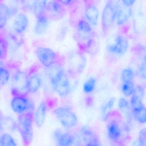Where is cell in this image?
<instances>
[{"label": "cell", "instance_id": "obj_1", "mask_svg": "<svg viewBox=\"0 0 146 146\" xmlns=\"http://www.w3.org/2000/svg\"><path fill=\"white\" fill-rule=\"evenodd\" d=\"M34 115L31 112L20 114L17 120L18 129L24 145L29 146L33 138Z\"/></svg>", "mask_w": 146, "mask_h": 146}, {"label": "cell", "instance_id": "obj_2", "mask_svg": "<svg viewBox=\"0 0 146 146\" xmlns=\"http://www.w3.org/2000/svg\"><path fill=\"white\" fill-rule=\"evenodd\" d=\"M78 45L82 50L87 51L91 48L94 39V33L85 19H81L77 25Z\"/></svg>", "mask_w": 146, "mask_h": 146}, {"label": "cell", "instance_id": "obj_3", "mask_svg": "<svg viewBox=\"0 0 146 146\" xmlns=\"http://www.w3.org/2000/svg\"><path fill=\"white\" fill-rule=\"evenodd\" d=\"M52 86L60 97H64L69 95L70 90V81L66 72L60 69L51 75Z\"/></svg>", "mask_w": 146, "mask_h": 146}, {"label": "cell", "instance_id": "obj_4", "mask_svg": "<svg viewBox=\"0 0 146 146\" xmlns=\"http://www.w3.org/2000/svg\"><path fill=\"white\" fill-rule=\"evenodd\" d=\"M54 112L61 125L65 129H72L76 125L77 117L70 108L66 106L59 107Z\"/></svg>", "mask_w": 146, "mask_h": 146}, {"label": "cell", "instance_id": "obj_5", "mask_svg": "<svg viewBox=\"0 0 146 146\" xmlns=\"http://www.w3.org/2000/svg\"><path fill=\"white\" fill-rule=\"evenodd\" d=\"M116 5L114 1H108L103 8L102 17V27L104 35L107 34L116 20Z\"/></svg>", "mask_w": 146, "mask_h": 146}, {"label": "cell", "instance_id": "obj_6", "mask_svg": "<svg viewBox=\"0 0 146 146\" xmlns=\"http://www.w3.org/2000/svg\"><path fill=\"white\" fill-rule=\"evenodd\" d=\"M36 54L40 62L48 68L53 66L58 61V55L56 53L48 48L39 47L36 49Z\"/></svg>", "mask_w": 146, "mask_h": 146}, {"label": "cell", "instance_id": "obj_7", "mask_svg": "<svg viewBox=\"0 0 146 146\" xmlns=\"http://www.w3.org/2000/svg\"><path fill=\"white\" fill-rule=\"evenodd\" d=\"M33 104L25 96L16 95L12 99L11 106L13 111L18 114H22L30 112L33 109Z\"/></svg>", "mask_w": 146, "mask_h": 146}, {"label": "cell", "instance_id": "obj_8", "mask_svg": "<svg viewBox=\"0 0 146 146\" xmlns=\"http://www.w3.org/2000/svg\"><path fill=\"white\" fill-rule=\"evenodd\" d=\"M65 14L64 6L59 1H52L47 3L44 15L48 18L58 20L63 18Z\"/></svg>", "mask_w": 146, "mask_h": 146}, {"label": "cell", "instance_id": "obj_9", "mask_svg": "<svg viewBox=\"0 0 146 146\" xmlns=\"http://www.w3.org/2000/svg\"><path fill=\"white\" fill-rule=\"evenodd\" d=\"M144 95V90L142 87L138 86L135 88L130 102L132 114L137 113L146 108L143 102Z\"/></svg>", "mask_w": 146, "mask_h": 146}, {"label": "cell", "instance_id": "obj_10", "mask_svg": "<svg viewBox=\"0 0 146 146\" xmlns=\"http://www.w3.org/2000/svg\"><path fill=\"white\" fill-rule=\"evenodd\" d=\"M52 137L56 146H72L75 142V137L73 134L60 129L54 131Z\"/></svg>", "mask_w": 146, "mask_h": 146}, {"label": "cell", "instance_id": "obj_11", "mask_svg": "<svg viewBox=\"0 0 146 146\" xmlns=\"http://www.w3.org/2000/svg\"><path fill=\"white\" fill-rule=\"evenodd\" d=\"M129 47V42L126 37L121 35H118L115 38V42L108 47V51L113 54L119 56L124 55Z\"/></svg>", "mask_w": 146, "mask_h": 146}, {"label": "cell", "instance_id": "obj_12", "mask_svg": "<svg viewBox=\"0 0 146 146\" xmlns=\"http://www.w3.org/2000/svg\"><path fill=\"white\" fill-rule=\"evenodd\" d=\"M115 5L117 24L118 25H123L128 21L131 16V8L125 5L122 1H117L115 3Z\"/></svg>", "mask_w": 146, "mask_h": 146}, {"label": "cell", "instance_id": "obj_13", "mask_svg": "<svg viewBox=\"0 0 146 146\" xmlns=\"http://www.w3.org/2000/svg\"><path fill=\"white\" fill-rule=\"evenodd\" d=\"M107 135L112 142L118 141L122 135L120 125L117 121L112 120L109 122L107 127Z\"/></svg>", "mask_w": 146, "mask_h": 146}, {"label": "cell", "instance_id": "obj_14", "mask_svg": "<svg viewBox=\"0 0 146 146\" xmlns=\"http://www.w3.org/2000/svg\"><path fill=\"white\" fill-rule=\"evenodd\" d=\"M85 20L91 26H96L99 21V10L97 7L92 5H88L85 11Z\"/></svg>", "mask_w": 146, "mask_h": 146}, {"label": "cell", "instance_id": "obj_15", "mask_svg": "<svg viewBox=\"0 0 146 146\" xmlns=\"http://www.w3.org/2000/svg\"><path fill=\"white\" fill-rule=\"evenodd\" d=\"M29 23V19L26 15L23 13H19L13 22V30L17 34H22L28 28Z\"/></svg>", "mask_w": 146, "mask_h": 146}, {"label": "cell", "instance_id": "obj_16", "mask_svg": "<svg viewBox=\"0 0 146 146\" xmlns=\"http://www.w3.org/2000/svg\"><path fill=\"white\" fill-rule=\"evenodd\" d=\"M47 107L45 102H42L37 107L34 117L36 125L38 127H41L44 124L46 116Z\"/></svg>", "mask_w": 146, "mask_h": 146}, {"label": "cell", "instance_id": "obj_17", "mask_svg": "<svg viewBox=\"0 0 146 146\" xmlns=\"http://www.w3.org/2000/svg\"><path fill=\"white\" fill-rule=\"evenodd\" d=\"M41 84L40 78L36 75H32L27 79L26 91L30 94H35L39 90Z\"/></svg>", "mask_w": 146, "mask_h": 146}, {"label": "cell", "instance_id": "obj_18", "mask_svg": "<svg viewBox=\"0 0 146 146\" xmlns=\"http://www.w3.org/2000/svg\"><path fill=\"white\" fill-rule=\"evenodd\" d=\"M37 18L35 28L36 34L40 35L43 34L46 30L49 25L48 18L43 15Z\"/></svg>", "mask_w": 146, "mask_h": 146}, {"label": "cell", "instance_id": "obj_19", "mask_svg": "<svg viewBox=\"0 0 146 146\" xmlns=\"http://www.w3.org/2000/svg\"><path fill=\"white\" fill-rule=\"evenodd\" d=\"M11 14V10L7 6L0 4V29L5 28Z\"/></svg>", "mask_w": 146, "mask_h": 146}, {"label": "cell", "instance_id": "obj_20", "mask_svg": "<svg viewBox=\"0 0 146 146\" xmlns=\"http://www.w3.org/2000/svg\"><path fill=\"white\" fill-rule=\"evenodd\" d=\"M28 78L25 73L22 72H17L13 78V83L17 90H26V85Z\"/></svg>", "mask_w": 146, "mask_h": 146}, {"label": "cell", "instance_id": "obj_21", "mask_svg": "<svg viewBox=\"0 0 146 146\" xmlns=\"http://www.w3.org/2000/svg\"><path fill=\"white\" fill-rule=\"evenodd\" d=\"M81 133L87 141V142L90 141L98 142V137L94 131L88 126H83L81 129Z\"/></svg>", "mask_w": 146, "mask_h": 146}, {"label": "cell", "instance_id": "obj_22", "mask_svg": "<svg viewBox=\"0 0 146 146\" xmlns=\"http://www.w3.org/2000/svg\"><path fill=\"white\" fill-rule=\"evenodd\" d=\"M0 146H18V145L12 135L5 133L0 136Z\"/></svg>", "mask_w": 146, "mask_h": 146}, {"label": "cell", "instance_id": "obj_23", "mask_svg": "<svg viewBox=\"0 0 146 146\" xmlns=\"http://www.w3.org/2000/svg\"><path fill=\"white\" fill-rule=\"evenodd\" d=\"M47 1H36L33 5V10L36 17L44 15Z\"/></svg>", "mask_w": 146, "mask_h": 146}, {"label": "cell", "instance_id": "obj_24", "mask_svg": "<svg viewBox=\"0 0 146 146\" xmlns=\"http://www.w3.org/2000/svg\"><path fill=\"white\" fill-rule=\"evenodd\" d=\"M135 89V85L132 81L123 82L121 87L122 93L125 96L129 97L132 95Z\"/></svg>", "mask_w": 146, "mask_h": 146}, {"label": "cell", "instance_id": "obj_25", "mask_svg": "<svg viewBox=\"0 0 146 146\" xmlns=\"http://www.w3.org/2000/svg\"><path fill=\"white\" fill-rule=\"evenodd\" d=\"M10 78L9 71L2 64L0 63V85L3 86L6 84Z\"/></svg>", "mask_w": 146, "mask_h": 146}, {"label": "cell", "instance_id": "obj_26", "mask_svg": "<svg viewBox=\"0 0 146 146\" xmlns=\"http://www.w3.org/2000/svg\"><path fill=\"white\" fill-rule=\"evenodd\" d=\"M96 80L94 77L89 78L84 84L83 90L86 94H90L94 90L96 85Z\"/></svg>", "mask_w": 146, "mask_h": 146}, {"label": "cell", "instance_id": "obj_27", "mask_svg": "<svg viewBox=\"0 0 146 146\" xmlns=\"http://www.w3.org/2000/svg\"><path fill=\"white\" fill-rule=\"evenodd\" d=\"M7 44L4 37L0 36V60L5 58L7 55Z\"/></svg>", "mask_w": 146, "mask_h": 146}, {"label": "cell", "instance_id": "obj_28", "mask_svg": "<svg viewBox=\"0 0 146 146\" xmlns=\"http://www.w3.org/2000/svg\"><path fill=\"white\" fill-rule=\"evenodd\" d=\"M135 77L134 71L130 68L125 69L123 71L121 78L123 82L126 81H132Z\"/></svg>", "mask_w": 146, "mask_h": 146}, {"label": "cell", "instance_id": "obj_29", "mask_svg": "<svg viewBox=\"0 0 146 146\" xmlns=\"http://www.w3.org/2000/svg\"><path fill=\"white\" fill-rule=\"evenodd\" d=\"M130 104L128 101L123 97L119 99L118 102V107L123 112L127 113L130 108Z\"/></svg>", "mask_w": 146, "mask_h": 146}, {"label": "cell", "instance_id": "obj_30", "mask_svg": "<svg viewBox=\"0 0 146 146\" xmlns=\"http://www.w3.org/2000/svg\"><path fill=\"white\" fill-rule=\"evenodd\" d=\"M146 108L133 115L137 122L140 124H144L146 121Z\"/></svg>", "mask_w": 146, "mask_h": 146}, {"label": "cell", "instance_id": "obj_31", "mask_svg": "<svg viewBox=\"0 0 146 146\" xmlns=\"http://www.w3.org/2000/svg\"><path fill=\"white\" fill-rule=\"evenodd\" d=\"M115 99L113 98H111L108 102L106 104L104 107L102 108V113L104 117V118L108 114V112L112 108L115 102Z\"/></svg>", "mask_w": 146, "mask_h": 146}, {"label": "cell", "instance_id": "obj_32", "mask_svg": "<svg viewBox=\"0 0 146 146\" xmlns=\"http://www.w3.org/2000/svg\"><path fill=\"white\" fill-rule=\"evenodd\" d=\"M146 131L145 128L141 130L138 135V146H146Z\"/></svg>", "mask_w": 146, "mask_h": 146}, {"label": "cell", "instance_id": "obj_33", "mask_svg": "<svg viewBox=\"0 0 146 146\" xmlns=\"http://www.w3.org/2000/svg\"><path fill=\"white\" fill-rule=\"evenodd\" d=\"M139 74L140 76L143 79L146 78V60H145V56H144L143 60L142 63L140 66L139 68Z\"/></svg>", "mask_w": 146, "mask_h": 146}, {"label": "cell", "instance_id": "obj_34", "mask_svg": "<svg viewBox=\"0 0 146 146\" xmlns=\"http://www.w3.org/2000/svg\"><path fill=\"white\" fill-rule=\"evenodd\" d=\"M135 2V1H129V0H128V1L125 0V1H122V3H123V5L129 7H131V6L133 5Z\"/></svg>", "mask_w": 146, "mask_h": 146}, {"label": "cell", "instance_id": "obj_35", "mask_svg": "<svg viewBox=\"0 0 146 146\" xmlns=\"http://www.w3.org/2000/svg\"><path fill=\"white\" fill-rule=\"evenodd\" d=\"M62 5H63L68 6L70 5H72L75 1H59Z\"/></svg>", "mask_w": 146, "mask_h": 146}, {"label": "cell", "instance_id": "obj_36", "mask_svg": "<svg viewBox=\"0 0 146 146\" xmlns=\"http://www.w3.org/2000/svg\"><path fill=\"white\" fill-rule=\"evenodd\" d=\"M85 146H100V145L98 142L90 141L87 142Z\"/></svg>", "mask_w": 146, "mask_h": 146}, {"label": "cell", "instance_id": "obj_37", "mask_svg": "<svg viewBox=\"0 0 146 146\" xmlns=\"http://www.w3.org/2000/svg\"><path fill=\"white\" fill-rule=\"evenodd\" d=\"M113 146H125L124 144L122 142L118 141L114 142Z\"/></svg>", "mask_w": 146, "mask_h": 146}, {"label": "cell", "instance_id": "obj_38", "mask_svg": "<svg viewBox=\"0 0 146 146\" xmlns=\"http://www.w3.org/2000/svg\"><path fill=\"white\" fill-rule=\"evenodd\" d=\"M1 129V123H0V130Z\"/></svg>", "mask_w": 146, "mask_h": 146}]
</instances>
